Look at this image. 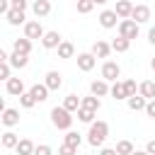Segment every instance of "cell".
<instances>
[{
  "mask_svg": "<svg viewBox=\"0 0 155 155\" xmlns=\"http://www.w3.org/2000/svg\"><path fill=\"white\" fill-rule=\"evenodd\" d=\"M150 65H153V70H155V58H153V61H150Z\"/></svg>",
  "mask_w": 155,
  "mask_h": 155,
  "instance_id": "bcb514c9",
  "label": "cell"
},
{
  "mask_svg": "<svg viewBox=\"0 0 155 155\" xmlns=\"http://www.w3.org/2000/svg\"><path fill=\"white\" fill-rule=\"evenodd\" d=\"M145 153L148 155H155V140H148L145 143Z\"/></svg>",
  "mask_w": 155,
  "mask_h": 155,
  "instance_id": "60d3db41",
  "label": "cell"
},
{
  "mask_svg": "<svg viewBox=\"0 0 155 155\" xmlns=\"http://www.w3.org/2000/svg\"><path fill=\"white\" fill-rule=\"evenodd\" d=\"M145 114H148L150 119H155V99H150V102H148V107H145Z\"/></svg>",
  "mask_w": 155,
  "mask_h": 155,
  "instance_id": "ab89813d",
  "label": "cell"
},
{
  "mask_svg": "<svg viewBox=\"0 0 155 155\" xmlns=\"http://www.w3.org/2000/svg\"><path fill=\"white\" fill-rule=\"evenodd\" d=\"M119 75H121V68H119V63H114V61H107V63L102 65V80H107V82H119Z\"/></svg>",
  "mask_w": 155,
  "mask_h": 155,
  "instance_id": "277c9868",
  "label": "cell"
},
{
  "mask_svg": "<svg viewBox=\"0 0 155 155\" xmlns=\"http://www.w3.org/2000/svg\"><path fill=\"white\" fill-rule=\"evenodd\" d=\"M82 107H85V109H92V111H99L102 102H99V97L90 94V97H82Z\"/></svg>",
  "mask_w": 155,
  "mask_h": 155,
  "instance_id": "f1b7e54d",
  "label": "cell"
},
{
  "mask_svg": "<svg viewBox=\"0 0 155 155\" xmlns=\"http://www.w3.org/2000/svg\"><path fill=\"white\" fill-rule=\"evenodd\" d=\"M138 94H143L148 102L155 99V82H153V80H143V82L138 85Z\"/></svg>",
  "mask_w": 155,
  "mask_h": 155,
  "instance_id": "d6986e66",
  "label": "cell"
},
{
  "mask_svg": "<svg viewBox=\"0 0 155 155\" xmlns=\"http://www.w3.org/2000/svg\"><path fill=\"white\" fill-rule=\"evenodd\" d=\"M126 104H128V109H131V111H145L148 99H145L143 94H136V97H128V99H126Z\"/></svg>",
  "mask_w": 155,
  "mask_h": 155,
  "instance_id": "9a60e30c",
  "label": "cell"
},
{
  "mask_svg": "<svg viewBox=\"0 0 155 155\" xmlns=\"http://www.w3.org/2000/svg\"><path fill=\"white\" fill-rule=\"evenodd\" d=\"M10 2H12V10H22V12H24L27 5H29L27 0H10Z\"/></svg>",
  "mask_w": 155,
  "mask_h": 155,
  "instance_id": "f35d334b",
  "label": "cell"
},
{
  "mask_svg": "<svg viewBox=\"0 0 155 155\" xmlns=\"http://www.w3.org/2000/svg\"><path fill=\"white\" fill-rule=\"evenodd\" d=\"M78 153V148H73V145H68V143H63L61 148H58V155H75Z\"/></svg>",
  "mask_w": 155,
  "mask_h": 155,
  "instance_id": "74e56055",
  "label": "cell"
},
{
  "mask_svg": "<svg viewBox=\"0 0 155 155\" xmlns=\"http://www.w3.org/2000/svg\"><path fill=\"white\" fill-rule=\"evenodd\" d=\"M0 121H2L7 128H12V126L19 124V111H17V109H5L2 116H0Z\"/></svg>",
  "mask_w": 155,
  "mask_h": 155,
  "instance_id": "2e32d148",
  "label": "cell"
},
{
  "mask_svg": "<svg viewBox=\"0 0 155 155\" xmlns=\"http://www.w3.org/2000/svg\"><path fill=\"white\" fill-rule=\"evenodd\" d=\"M65 143H68V145H73V148H80L82 138H80V133H78V131H68V133H65Z\"/></svg>",
  "mask_w": 155,
  "mask_h": 155,
  "instance_id": "1f68e13d",
  "label": "cell"
},
{
  "mask_svg": "<svg viewBox=\"0 0 155 155\" xmlns=\"http://www.w3.org/2000/svg\"><path fill=\"white\" fill-rule=\"evenodd\" d=\"M10 68H12L10 63H0V80H5V82L10 80Z\"/></svg>",
  "mask_w": 155,
  "mask_h": 155,
  "instance_id": "8d00e7d4",
  "label": "cell"
},
{
  "mask_svg": "<svg viewBox=\"0 0 155 155\" xmlns=\"http://www.w3.org/2000/svg\"><path fill=\"white\" fill-rule=\"evenodd\" d=\"M15 150H17V155H34L36 145H34V143H31L29 138H22V140H19V145H17Z\"/></svg>",
  "mask_w": 155,
  "mask_h": 155,
  "instance_id": "603a6c76",
  "label": "cell"
},
{
  "mask_svg": "<svg viewBox=\"0 0 155 155\" xmlns=\"http://www.w3.org/2000/svg\"><path fill=\"white\" fill-rule=\"evenodd\" d=\"M148 41L155 46V27H150V31H148Z\"/></svg>",
  "mask_w": 155,
  "mask_h": 155,
  "instance_id": "7bdbcfd3",
  "label": "cell"
},
{
  "mask_svg": "<svg viewBox=\"0 0 155 155\" xmlns=\"http://www.w3.org/2000/svg\"><path fill=\"white\" fill-rule=\"evenodd\" d=\"M5 90H7V94L22 97V94H24V82H22V78H10V80L5 82Z\"/></svg>",
  "mask_w": 155,
  "mask_h": 155,
  "instance_id": "8fae6325",
  "label": "cell"
},
{
  "mask_svg": "<svg viewBox=\"0 0 155 155\" xmlns=\"http://www.w3.org/2000/svg\"><path fill=\"white\" fill-rule=\"evenodd\" d=\"M31 12H34L36 17H46V15L51 12V2H48V0H34V2H31Z\"/></svg>",
  "mask_w": 155,
  "mask_h": 155,
  "instance_id": "e0dca14e",
  "label": "cell"
},
{
  "mask_svg": "<svg viewBox=\"0 0 155 155\" xmlns=\"http://www.w3.org/2000/svg\"><path fill=\"white\" fill-rule=\"evenodd\" d=\"M12 68H27V63H29V58L24 56V53H17V51H12V56H10V61H7Z\"/></svg>",
  "mask_w": 155,
  "mask_h": 155,
  "instance_id": "d4e9b609",
  "label": "cell"
},
{
  "mask_svg": "<svg viewBox=\"0 0 155 155\" xmlns=\"http://www.w3.org/2000/svg\"><path fill=\"white\" fill-rule=\"evenodd\" d=\"M99 155H119V153H116V148H102Z\"/></svg>",
  "mask_w": 155,
  "mask_h": 155,
  "instance_id": "b9f144b4",
  "label": "cell"
},
{
  "mask_svg": "<svg viewBox=\"0 0 155 155\" xmlns=\"http://www.w3.org/2000/svg\"><path fill=\"white\" fill-rule=\"evenodd\" d=\"M61 107H65V109L73 114V111H78V109L82 107V99H80L78 94H68V97L63 99V104H61Z\"/></svg>",
  "mask_w": 155,
  "mask_h": 155,
  "instance_id": "44dd1931",
  "label": "cell"
},
{
  "mask_svg": "<svg viewBox=\"0 0 155 155\" xmlns=\"http://www.w3.org/2000/svg\"><path fill=\"white\" fill-rule=\"evenodd\" d=\"M133 150H136V148H133L131 140H119V143H116V153H119V155H131Z\"/></svg>",
  "mask_w": 155,
  "mask_h": 155,
  "instance_id": "4dcf8cb0",
  "label": "cell"
},
{
  "mask_svg": "<svg viewBox=\"0 0 155 155\" xmlns=\"http://www.w3.org/2000/svg\"><path fill=\"white\" fill-rule=\"evenodd\" d=\"M94 65H97V56H94L92 51H90V53H78V68H80V70L90 73Z\"/></svg>",
  "mask_w": 155,
  "mask_h": 155,
  "instance_id": "9c48e42d",
  "label": "cell"
},
{
  "mask_svg": "<svg viewBox=\"0 0 155 155\" xmlns=\"http://www.w3.org/2000/svg\"><path fill=\"white\" fill-rule=\"evenodd\" d=\"M92 7H94L92 0H78V12H80V15H90Z\"/></svg>",
  "mask_w": 155,
  "mask_h": 155,
  "instance_id": "836d02e7",
  "label": "cell"
},
{
  "mask_svg": "<svg viewBox=\"0 0 155 155\" xmlns=\"http://www.w3.org/2000/svg\"><path fill=\"white\" fill-rule=\"evenodd\" d=\"M131 19H133V22H138V24L148 22V19H150V7H148V5H136V7H133Z\"/></svg>",
  "mask_w": 155,
  "mask_h": 155,
  "instance_id": "4fadbf2b",
  "label": "cell"
},
{
  "mask_svg": "<svg viewBox=\"0 0 155 155\" xmlns=\"http://www.w3.org/2000/svg\"><path fill=\"white\" fill-rule=\"evenodd\" d=\"M51 124H53L56 128H61V131H70L73 116H70V111H68L65 107H53V109H51Z\"/></svg>",
  "mask_w": 155,
  "mask_h": 155,
  "instance_id": "7a4b0ae2",
  "label": "cell"
},
{
  "mask_svg": "<svg viewBox=\"0 0 155 155\" xmlns=\"http://www.w3.org/2000/svg\"><path fill=\"white\" fill-rule=\"evenodd\" d=\"M73 56H75V46L70 41H63L58 46V58H73Z\"/></svg>",
  "mask_w": 155,
  "mask_h": 155,
  "instance_id": "484cf974",
  "label": "cell"
},
{
  "mask_svg": "<svg viewBox=\"0 0 155 155\" xmlns=\"http://www.w3.org/2000/svg\"><path fill=\"white\" fill-rule=\"evenodd\" d=\"M12 51L29 56V53H31V41H29L27 36H22V39H15V41H12Z\"/></svg>",
  "mask_w": 155,
  "mask_h": 155,
  "instance_id": "ac0fdd59",
  "label": "cell"
},
{
  "mask_svg": "<svg viewBox=\"0 0 155 155\" xmlns=\"http://www.w3.org/2000/svg\"><path fill=\"white\" fill-rule=\"evenodd\" d=\"M138 34H140L138 22H133V19H121V22H119V36L133 41V39H138Z\"/></svg>",
  "mask_w": 155,
  "mask_h": 155,
  "instance_id": "3957f363",
  "label": "cell"
},
{
  "mask_svg": "<svg viewBox=\"0 0 155 155\" xmlns=\"http://www.w3.org/2000/svg\"><path fill=\"white\" fill-rule=\"evenodd\" d=\"M111 51H114L111 44H107V41H102V39H97V41L92 44V53H94L97 58H109Z\"/></svg>",
  "mask_w": 155,
  "mask_h": 155,
  "instance_id": "7c38bea8",
  "label": "cell"
},
{
  "mask_svg": "<svg viewBox=\"0 0 155 155\" xmlns=\"http://www.w3.org/2000/svg\"><path fill=\"white\" fill-rule=\"evenodd\" d=\"M19 104H22L24 109H31V107L36 104V99H34V94H31V92H24V94L19 97Z\"/></svg>",
  "mask_w": 155,
  "mask_h": 155,
  "instance_id": "d6a6232c",
  "label": "cell"
},
{
  "mask_svg": "<svg viewBox=\"0 0 155 155\" xmlns=\"http://www.w3.org/2000/svg\"><path fill=\"white\" fill-rule=\"evenodd\" d=\"M92 2H94V5H104L107 0H92Z\"/></svg>",
  "mask_w": 155,
  "mask_h": 155,
  "instance_id": "f6af8a7d",
  "label": "cell"
},
{
  "mask_svg": "<svg viewBox=\"0 0 155 155\" xmlns=\"http://www.w3.org/2000/svg\"><path fill=\"white\" fill-rule=\"evenodd\" d=\"M114 99H128V94H126V87H124V82H114L111 85V92H109Z\"/></svg>",
  "mask_w": 155,
  "mask_h": 155,
  "instance_id": "83f0119b",
  "label": "cell"
},
{
  "mask_svg": "<svg viewBox=\"0 0 155 155\" xmlns=\"http://www.w3.org/2000/svg\"><path fill=\"white\" fill-rule=\"evenodd\" d=\"M44 85H46L51 92H58V90L63 87V78H61V73H58V70H48L46 78H44Z\"/></svg>",
  "mask_w": 155,
  "mask_h": 155,
  "instance_id": "8992f818",
  "label": "cell"
},
{
  "mask_svg": "<svg viewBox=\"0 0 155 155\" xmlns=\"http://www.w3.org/2000/svg\"><path fill=\"white\" fill-rule=\"evenodd\" d=\"M124 87H126V94H128V97H136V92H138L136 80H126V82H124Z\"/></svg>",
  "mask_w": 155,
  "mask_h": 155,
  "instance_id": "e575fe53",
  "label": "cell"
},
{
  "mask_svg": "<svg viewBox=\"0 0 155 155\" xmlns=\"http://www.w3.org/2000/svg\"><path fill=\"white\" fill-rule=\"evenodd\" d=\"M17 145H19V136L12 133V131H5L2 133V148L10 150V148H17Z\"/></svg>",
  "mask_w": 155,
  "mask_h": 155,
  "instance_id": "7402d4cb",
  "label": "cell"
},
{
  "mask_svg": "<svg viewBox=\"0 0 155 155\" xmlns=\"http://www.w3.org/2000/svg\"><path fill=\"white\" fill-rule=\"evenodd\" d=\"M94 116H97V111H92V109H85V107H80V109H78V119H80L82 124H92V121H94Z\"/></svg>",
  "mask_w": 155,
  "mask_h": 155,
  "instance_id": "f546056e",
  "label": "cell"
},
{
  "mask_svg": "<svg viewBox=\"0 0 155 155\" xmlns=\"http://www.w3.org/2000/svg\"><path fill=\"white\" fill-rule=\"evenodd\" d=\"M5 19H7L12 27H17V24H27V22H24V12H22V10H10V12L5 15Z\"/></svg>",
  "mask_w": 155,
  "mask_h": 155,
  "instance_id": "cb8c5ba5",
  "label": "cell"
},
{
  "mask_svg": "<svg viewBox=\"0 0 155 155\" xmlns=\"http://www.w3.org/2000/svg\"><path fill=\"white\" fill-rule=\"evenodd\" d=\"M90 92H92L94 97H107V94L111 92V87H109L107 80H94V82L90 85Z\"/></svg>",
  "mask_w": 155,
  "mask_h": 155,
  "instance_id": "5bb4252c",
  "label": "cell"
},
{
  "mask_svg": "<svg viewBox=\"0 0 155 155\" xmlns=\"http://www.w3.org/2000/svg\"><path fill=\"white\" fill-rule=\"evenodd\" d=\"M29 92L34 94V99H36V102H46V99H48V92H51V90H48V87H46L44 82H41V85L36 82V85H31V90H29Z\"/></svg>",
  "mask_w": 155,
  "mask_h": 155,
  "instance_id": "ffe728a7",
  "label": "cell"
},
{
  "mask_svg": "<svg viewBox=\"0 0 155 155\" xmlns=\"http://www.w3.org/2000/svg\"><path fill=\"white\" fill-rule=\"evenodd\" d=\"M99 24H102L104 29H114V27L119 24V15H116L114 10H102V12H99Z\"/></svg>",
  "mask_w": 155,
  "mask_h": 155,
  "instance_id": "ba28073f",
  "label": "cell"
},
{
  "mask_svg": "<svg viewBox=\"0 0 155 155\" xmlns=\"http://www.w3.org/2000/svg\"><path fill=\"white\" fill-rule=\"evenodd\" d=\"M128 46H131V41H128V39H124V36H116V39L111 41V48H114L116 53H124V51H128Z\"/></svg>",
  "mask_w": 155,
  "mask_h": 155,
  "instance_id": "4316f807",
  "label": "cell"
},
{
  "mask_svg": "<svg viewBox=\"0 0 155 155\" xmlns=\"http://www.w3.org/2000/svg\"><path fill=\"white\" fill-rule=\"evenodd\" d=\"M44 27H41V22L39 19H31V22H27L24 24V36L29 39V41H34V39H44Z\"/></svg>",
  "mask_w": 155,
  "mask_h": 155,
  "instance_id": "5b68a950",
  "label": "cell"
},
{
  "mask_svg": "<svg viewBox=\"0 0 155 155\" xmlns=\"http://www.w3.org/2000/svg\"><path fill=\"white\" fill-rule=\"evenodd\" d=\"M34 155H53V148H51V145H46V143H41V145H36Z\"/></svg>",
  "mask_w": 155,
  "mask_h": 155,
  "instance_id": "d590c367",
  "label": "cell"
},
{
  "mask_svg": "<svg viewBox=\"0 0 155 155\" xmlns=\"http://www.w3.org/2000/svg\"><path fill=\"white\" fill-rule=\"evenodd\" d=\"M75 2H78V0H75Z\"/></svg>",
  "mask_w": 155,
  "mask_h": 155,
  "instance_id": "7dc6e473",
  "label": "cell"
},
{
  "mask_svg": "<svg viewBox=\"0 0 155 155\" xmlns=\"http://www.w3.org/2000/svg\"><path fill=\"white\" fill-rule=\"evenodd\" d=\"M131 155H148V153H145V150H133Z\"/></svg>",
  "mask_w": 155,
  "mask_h": 155,
  "instance_id": "ee69618b",
  "label": "cell"
},
{
  "mask_svg": "<svg viewBox=\"0 0 155 155\" xmlns=\"http://www.w3.org/2000/svg\"><path fill=\"white\" fill-rule=\"evenodd\" d=\"M107 136H109V124H107V121H92V124H90L87 143H90L92 148H99V145H104Z\"/></svg>",
  "mask_w": 155,
  "mask_h": 155,
  "instance_id": "6da1fadb",
  "label": "cell"
},
{
  "mask_svg": "<svg viewBox=\"0 0 155 155\" xmlns=\"http://www.w3.org/2000/svg\"><path fill=\"white\" fill-rule=\"evenodd\" d=\"M133 2L131 0H116V7H114V12L119 15V19H131V15H133Z\"/></svg>",
  "mask_w": 155,
  "mask_h": 155,
  "instance_id": "52a82bcc",
  "label": "cell"
},
{
  "mask_svg": "<svg viewBox=\"0 0 155 155\" xmlns=\"http://www.w3.org/2000/svg\"><path fill=\"white\" fill-rule=\"evenodd\" d=\"M61 44H63V36H61L58 31H46L44 39H41V46H44V48H58Z\"/></svg>",
  "mask_w": 155,
  "mask_h": 155,
  "instance_id": "30bf717a",
  "label": "cell"
}]
</instances>
